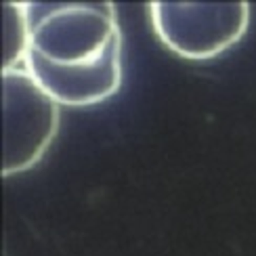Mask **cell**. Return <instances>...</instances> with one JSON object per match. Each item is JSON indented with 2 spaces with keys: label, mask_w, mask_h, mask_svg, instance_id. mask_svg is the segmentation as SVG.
<instances>
[{
  "label": "cell",
  "mask_w": 256,
  "mask_h": 256,
  "mask_svg": "<svg viewBox=\"0 0 256 256\" xmlns=\"http://www.w3.org/2000/svg\"><path fill=\"white\" fill-rule=\"evenodd\" d=\"M28 52L57 68H92L122 52L112 2H24Z\"/></svg>",
  "instance_id": "cell-1"
},
{
  "label": "cell",
  "mask_w": 256,
  "mask_h": 256,
  "mask_svg": "<svg viewBox=\"0 0 256 256\" xmlns=\"http://www.w3.org/2000/svg\"><path fill=\"white\" fill-rule=\"evenodd\" d=\"M154 34L174 55L208 61L244 38L250 26V2H149Z\"/></svg>",
  "instance_id": "cell-2"
},
{
  "label": "cell",
  "mask_w": 256,
  "mask_h": 256,
  "mask_svg": "<svg viewBox=\"0 0 256 256\" xmlns=\"http://www.w3.org/2000/svg\"><path fill=\"white\" fill-rule=\"evenodd\" d=\"M4 158L2 174L15 176L36 166L59 130L61 105L26 68L2 70Z\"/></svg>",
  "instance_id": "cell-3"
},
{
  "label": "cell",
  "mask_w": 256,
  "mask_h": 256,
  "mask_svg": "<svg viewBox=\"0 0 256 256\" xmlns=\"http://www.w3.org/2000/svg\"><path fill=\"white\" fill-rule=\"evenodd\" d=\"M24 68L59 105L68 108L103 103L122 86V52L92 68H57L28 52Z\"/></svg>",
  "instance_id": "cell-4"
},
{
  "label": "cell",
  "mask_w": 256,
  "mask_h": 256,
  "mask_svg": "<svg viewBox=\"0 0 256 256\" xmlns=\"http://www.w3.org/2000/svg\"><path fill=\"white\" fill-rule=\"evenodd\" d=\"M2 19H4L2 70L24 68V61L28 55V44H30L24 2H4L2 4Z\"/></svg>",
  "instance_id": "cell-5"
}]
</instances>
